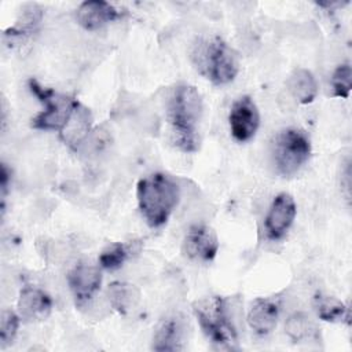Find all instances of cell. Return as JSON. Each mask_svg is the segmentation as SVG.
<instances>
[{"label": "cell", "instance_id": "1", "mask_svg": "<svg viewBox=\"0 0 352 352\" xmlns=\"http://www.w3.org/2000/svg\"><path fill=\"white\" fill-rule=\"evenodd\" d=\"M168 122L173 144L184 153H195L199 147V121L202 117V99L192 85H179L168 103Z\"/></svg>", "mask_w": 352, "mask_h": 352}, {"label": "cell", "instance_id": "2", "mask_svg": "<svg viewBox=\"0 0 352 352\" xmlns=\"http://www.w3.org/2000/svg\"><path fill=\"white\" fill-rule=\"evenodd\" d=\"M139 209L150 227H160L169 219L179 202V186L165 173H153L138 182Z\"/></svg>", "mask_w": 352, "mask_h": 352}, {"label": "cell", "instance_id": "3", "mask_svg": "<svg viewBox=\"0 0 352 352\" xmlns=\"http://www.w3.org/2000/svg\"><path fill=\"white\" fill-rule=\"evenodd\" d=\"M195 69L216 85L231 82L239 72L236 52L220 37L199 38L191 50Z\"/></svg>", "mask_w": 352, "mask_h": 352}, {"label": "cell", "instance_id": "4", "mask_svg": "<svg viewBox=\"0 0 352 352\" xmlns=\"http://www.w3.org/2000/svg\"><path fill=\"white\" fill-rule=\"evenodd\" d=\"M28 84L32 94L44 104V110L32 118V126L34 129L58 131L60 133L78 107V100L43 87L36 78H30Z\"/></svg>", "mask_w": 352, "mask_h": 352}, {"label": "cell", "instance_id": "5", "mask_svg": "<svg viewBox=\"0 0 352 352\" xmlns=\"http://www.w3.org/2000/svg\"><path fill=\"white\" fill-rule=\"evenodd\" d=\"M192 311L202 331L212 342L230 348L236 344V331L228 316L223 297H204L194 302Z\"/></svg>", "mask_w": 352, "mask_h": 352}, {"label": "cell", "instance_id": "6", "mask_svg": "<svg viewBox=\"0 0 352 352\" xmlns=\"http://www.w3.org/2000/svg\"><path fill=\"white\" fill-rule=\"evenodd\" d=\"M309 155L311 142L304 131L287 128L275 138L274 162L280 175H294L308 161Z\"/></svg>", "mask_w": 352, "mask_h": 352}, {"label": "cell", "instance_id": "7", "mask_svg": "<svg viewBox=\"0 0 352 352\" xmlns=\"http://www.w3.org/2000/svg\"><path fill=\"white\" fill-rule=\"evenodd\" d=\"M231 135L238 142L250 140L260 125V114L256 103L250 96L245 95L236 99L228 114Z\"/></svg>", "mask_w": 352, "mask_h": 352}, {"label": "cell", "instance_id": "8", "mask_svg": "<svg viewBox=\"0 0 352 352\" xmlns=\"http://www.w3.org/2000/svg\"><path fill=\"white\" fill-rule=\"evenodd\" d=\"M182 250L184 256L194 261H210L219 250V239L214 230L205 224H194L188 228Z\"/></svg>", "mask_w": 352, "mask_h": 352}, {"label": "cell", "instance_id": "9", "mask_svg": "<svg viewBox=\"0 0 352 352\" xmlns=\"http://www.w3.org/2000/svg\"><path fill=\"white\" fill-rule=\"evenodd\" d=\"M297 213V206L293 197L287 192L278 194L267 213L265 230L271 239L282 238L290 228Z\"/></svg>", "mask_w": 352, "mask_h": 352}, {"label": "cell", "instance_id": "10", "mask_svg": "<svg viewBox=\"0 0 352 352\" xmlns=\"http://www.w3.org/2000/svg\"><path fill=\"white\" fill-rule=\"evenodd\" d=\"M187 338L186 319L179 315L166 316L160 322L153 337L154 351H179L184 348Z\"/></svg>", "mask_w": 352, "mask_h": 352}, {"label": "cell", "instance_id": "11", "mask_svg": "<svg viewBox=\"0 0 352 352\" xmlns=\"http://www.w3.org/2000/svg\"><path fill=\"white\" fill-rule=\"evenodd\" d=\"M67 283L74 296L76 304L82 305L99 290L102 275L98 267L80 263L69 272Z\"/></svg>", "mask_w": 352, "mask_h": 352}, {"label": "cell", "instance_id": "12", "mask_svg": "<svg viewBox=\"0 0 352 352\" xmlns=\"http://www.w3.org/2000/svg\"><path fill=\"white\" fill-rule=\"evenodd\" d=\"M77 22L87 30L99 29L121 16V12L103 0H89L77 8Z\"/></svg>", "mask_w": 352, "mask_h": 352}, {"label": "cell", "instance_id": "13", "mask_svg": "<svg viewBox=\"0 0 352 352\" xmlns=\"http://www.w3.org/2000/svg\"><path fill=\"white\" fill-rule=\"evenodd\" d=\"M52 308L51 297L38 287L25 286L19 293L18 311L25 320H43Z\"/></svg>", "mask_w": 352, "mask_h": 352}, {"label": "cell", "instance_id": "14", "mask_svg": "<svg viewBox=\"0 0 352 352\" xmlns=\"http://www.w3.org/2000/svg\"><path fill=\"white\" fill-rule=\"evenodd\" d=\"M279 304L272 298H256L248 312L249 326L260 336L271 333L278 322Z\"/></svg>", "mask_w": 352, "mask_h": 352}, {"label": "cell", "instance_id": "15", "mask_svg": "<svg viewBox=\"0 0 352 352\" xmlns=\"http://www.w3.org/2000/svg\"><path fill=\"white\" fill-rule=\"evenodd\" d=\"M287 88L292 95L302 104L311 103L318 94V84L314 74L307 69H296L289 80Z\"/></svg>", "mask_w": 352, "mask_h": 352}, {"label": "cell", "instance_id": "16", "mask_svg": "<svg viewBox=\"0 0 352 352\" xmlns=\"http://www.w3.org/2000/svg\"><path fill=\"white\" fill-rule=\"evenodd\" d=\"M314 308L322 320H345L346 323H349V308L336 297L319 293L314 297Z\"/></svg>", "mask_w": 352, "mask_h": 352}, {"label": "cell", "instance_id": "17", "mask_svg": "<svg viewBox=\"0 0 352 352\" xmlns=\"http://www.w3.org/2000/svg\"><path fill=\"white\" fill-rule=\"evenodd\" d=\"M91 125V114L89 111L78 104V107L74 110L72 118L69 120L65 129L60 132V138L65 143L69 146L77 144L88 132Z\"/></svg>", "mask_w": 352, "mask_h": 352}, {"label": "cell", "instance_id": "18", "mask_svg": "<svg viewBox=\"0 0 352 352\" xmlns=\"http://www.w3.org/2000/svg\"><path fill=\"white\" fill-rule=\"evenodd\" d=\"M139 292L133 285L116 282L109 287V300L111 305L121 314H126L138 301Z\"/></svg>", "mask_w": 352, "mask_h": 352}, {"label": "cell", "instance_id": "19", "mask_svg": "<svg viewBox=\"0 0 352 352\" xmlns=\"http://www.w3.org/2000/svg\"><path fill=\"white\" fill-rule=\"evenodd\" d=\"M314 323L304 314H294L286 322V333L293 341H302L315 334Z\"/></svg>", "mask_w": 352, "mask_h": 352}, {"label": "cell", "instance_id": "20", "mask_svg": "<svg viewBox=\"0 0 352 352\" xmlns=\"http://www.w3.org/2000/svg\"><path fill=\"white\" fill-rule=\"evenodd\" d=\"M128 254H129L128 246L121 242H116L110 245L107 249H104L99 256L100 267L104 270H117L124 264Z\"/></svg>", "mask_w": 352, "mask_h": 352}, {"label": "cell", "instance_id": "21", "mask_svg": "<svg viewBox=\"0 0 352 352\" xmlns=\"http://www.w3.org/2000/svg\"><path fill=\"white\" fill-rule=\"evenodd\" d=\"M331 85H333L334 96L344 98V99L349 96L351 85H352V70L348 63H342L337 66L331 77Z\"/></svg>", "mask_w": 352, "mask_h": 352}, {"label": "cell", "instance_id": "22", "mask_svg": "<svg viewBox=\"0 0 352 352\" xmlns=\"http://www.w3.org/2000/svg\"><path fill=\"white\" fill-rule=\"evenodd\" d=\"M18 326H19V316L11 309H4L1 312V320H0L1 348H6L14 341L18 331Z\"/></svg>", "mask_w": 352, "mask_h": 352}, {"label": "cell", "instance_id": "23", "mask_svg": "<svg viewBox=\"0 0 352 352\" xmlns=\"http://www.w3.org/2000/svg\"><path fill=\"white\" fill-rule=\"evenodd\" d=\"M0 180H1V197H3V204H1V208L4 210V199H6V195H7V191H8V184H10V179H11V172L10 169L7 168L6 164H1V173H0Z\"/></svg>", "mask_w": 352, "mask_h": 352}]
</instances>
